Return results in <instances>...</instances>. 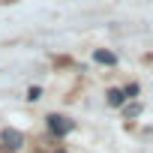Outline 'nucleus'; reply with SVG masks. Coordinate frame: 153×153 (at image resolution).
I'll return each mask as SVG.
<instances>
[{"label":"nucleus","instance_id":"1","mask_svg":"<svg viewBox=\"0 0 153 153\" xmlns=\"http://www.w3.org/2000/svg\"><path fill=\"white\" fill-rule=\"evenodd\" d=\"M48 129H51V135L63 138V135L72 132V120H66V117H60V114H51V117H48Z\"/></svg>","mask_w":153,"mask_h":153},{"label":"nucleus","instance_id":"2","mask_svg":"<svg viewBox=\"0 0 153 153\" xmlns=\"http://www.w3.org/2000/svg\"><path fill=\"white\" fill-rule=\"evenodd\" d=\"M0 138H3V147H6V150H18V147L24 144V135H21L18 129H9V126L0 132Z\"/></svg>","mask_w":153,"mask_h":153},{"label":"nucleus","instance_id":"3","mask_svg":"<svg viewBox=\"0 0 153 153\" xmlns=\"http://www.w3.org/2000/svg\"><path fill=\"white\" fill-rule=\"evenodd\" d=\"M93 60L102 63V66H114V63H117V54L108 51V48H96V51H93Z\"/></svg>","mask_w":153,"mask_h":153},{"label":"nucleus","instance_id":"4","mask_svg":"<svg viewBox=\"0 0 153 153\" xmlns=\"http://www.w3.org/2000/svg\"><path fill=\"white\" fill-rule=\"evenodd\" d=\"M126 102V90H120V87H114V90H108V105H123Z\"/></svg>","mask_w":153,"mask_h":153},{"label":"nucleus","instance_id":"5","mask_svg":"<svg viewBox=\"0 0 153 153\" xmlns=\"http://www.w3.org/2000/svg\"><path fill=\"white\" fill-rule=\"evenodd\" d=\"M123 114H126V117H135V114H141V105H138V102H132V105H126V108H123Z\"/></svg>","mask_w":153,"mask_h":153},{"label":"nucleus","instance_id":"6","mask_svg":"<svg viewBox=\"0 0 153 153\" xmlns=\"http://www.w3.org/2000/svg\"><path fill=\"white\" fill-rule=\"evenodd\" d=\"M39 96H42L39 87H30V90H27V99H39Z\"/></svg>","mask_w":153,"mask_h":153},{"label":"nucleus","instance_id":"7","mask_svg":"<svg viewBox=\"0 0 153 153\" xmlns=\"http://www.w3.org/2000/svg\"><path fill=\"white\" fill-rule=\"evenodd\" d=\"M60 153H63V150H60Z\"/></svg>","mask_w":153,"mask_h":153}]
</instances>
